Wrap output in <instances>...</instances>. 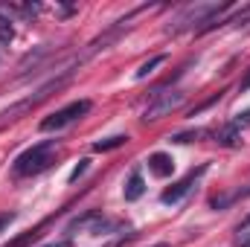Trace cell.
Returning <instances> with one entry per match:
<instances>
[{
	"label": "cell",
	"mask_w": 250,
	"mask_h": 247,
	"mask_svg": "<svg viewBox=\"0 0 250 247\" xmlns=\"http://www.w3.org/2000/svg\"><path fill=\"white\" fill-rule=\"evenodd\" d=\"M53 154H56V140H44V143L26 148V151L15 160V175L26 178V175H38V172H44V169L53 163Z\"/></svg>",
	"instance_id": "cell-1"
},
{
	"label": "cell",
	"mask_w": 250,
	"mask_h": 247,
	"mask_svg": "<svg viewBox=\"0 0 250 247\" xmlns=\"http://www.w3.org/2000/svg\"><path fill=\"white\" fill-rule=\"evenodd\" d=\"M227 9H230V3H192V6H187V9L172 21L169 32H181V29H189V26H195V23H201V29H204V23H207L209 18H215V15H221V12H227Z\"/></svg>",
	"instance_id": "cell-2"
},
{
	"label": "cell",
	"mask_w": 250,
	"mask_h": 247,
	"mask_svg": "<svg viewBox=\"0 0 250 247\" xmlns=\"http://www.w3.org/2000/svg\"><path fill=\"white\" fill-rule=\"evenodd\" d=\"M181 105H184V93H181V90H157L154 99L148 102V108L143 111V123L163 120V117H169L172 111H178Z\"/></svg>",
	"instance_id": "cell-3"
},
{
	"label": "cell",
	"mask_w": 250,
	"mask_h": 247,
	"mask_svg": "<svg viewBox=\"0 0 250 247\" xmlns=\"http://www.w3.org/2000/svg\"><path fill=\"white\" fill-rule=\"evenodd\" d=\"M87 111H90V99L70 102V105H64L62 111H56V114H50L47 120H41V131H62L64 125H70V123H76V120H82Z\"/></svg>",
	"instance_id": "cell-4"
},
{
	"label": "cell",
	"mask_w": 250,
	"mask_h": 247,
	"mask_svg": "<svg viewBox=\"0 0 250 247\" xmlns=\"http://www.w3.org/2000/svg\"><path fill=\"white\" fill-rule=\"evenodd\" d=\"M204 172H207V166H198V169H192L187 178H181V181H178L175 186H169V189H166V192L160 195V201H163V204H178V201H181V198L187 195L189 189L195 186V181H198V178H201Z\"/></svg>",
	"instance_id": "cell-5"
},
{
	"label": "cell",
	"mask_w": 250,
	"mask_h": 247,
	"mask_svg": "<svg viewBox=\"0 0 250 247\" xmlns=\"http://www.w3.org/2000/svg\"><path fill=\"white\" fill-rule=\"evenodd\" d=\"M148 172L154 178H169L175 172V160L163 151H154V154H148Z\"/></svg>",
	"instance_id": "cell-6"
},
{
	"label": "cell",
	"mask_w": 250,
	"mask_h": 247,
	"mask_svg": "<svg viewBox=\"0 0 250 247\" xmlns=\"http://www.w3.org/2000/svg\"><path fill=\"white\" fill-rule=\"evenodd\" d=\"M215 140L221 143V145H227V148H233V145H239V140H242V131L236 128V125H224L221 131H215Z\"/></svg>",
	"instance_id": "cell-7"
},
{
	"label": "cell",
	"mask_w": 250,
	"mask_h": 247,
	"mask_svg": "<svg viewBox=\"0 0 250 247\" xmlns=\"http://www.w3.org/2000/svg\"><path fill=\"white\" fill-rule=\"evenodd\" d=\"M143 192H146V181H143L140 175H131L128 184H125V189H123L125 201H137V198H143Z\"/></svg>",
	"instance_id": "cell-8"
},
{
	"label": "cell",
	"mask_w": 250,
	"mask_h": 247,
	"mask_svg": "<svg viewBox=\"0 0 250 247\" xmlns=\"http://www.w3.org/2000/svg\"><path fill=\"white\" fill-rule=\"evenodd\" d=\"M125 143H128V137L117 134V137H108V140H96L93 143V151H114V148H120Z\"/></svg>",
	"instance_id": "cell-9"
},
{
	"label": "cell",
	"mask_w": 250,
	"mask_h": 247,
	"mask_svg": "<svg viewBox=\"0 0 250 247\" xmlns=\"http://www.w3.org/2000/svg\"><path fill=\"white\" fill-rule=\"evenodd\" d=\"M163 62H166V56L160 53V56H154V59H148L146 64H140V70H137L134 76H137V79H146V76H151V73H154V67H160Z\"/></svg>",
	"instance_id": "cell-10"
},
{
	"label": "cell",
	"mask_w": 250,
	"mask_h": 247,
	"mask_svg": "<svg viewBox=\"0 0 250 247\" xmlns=\"http://www.w3.org/2000/svg\"><path fill=\"white\" fill-rule=\"evenodd\" d=\"M207 131L204 128H195V131H184V134H175L172 137V143H192V140H198V137H204Z\"/></svg>",
	"instance_id": "cell-11"
},
{
	"label": "cell",
	"mask_w": 250,
	"mask_h": 247,
	"mask_svg": "<svg viewBox=\"0 0 250 247\" xmlns=\"http://www.w3.org/2000/svg\"><path fill=\"white\" fill-rule=\"evenodd\" d=\"M12 38H15V29H12V23H9V21H0V41H3V44H9Z\"/></svg>",
	"instance_id": "cell-12"
},
{
	"label": "cell",
	"mask_w": 250,
	"mask_h": 247,
	"mask_svg": "<svg viewBox=\"0 0 250 247\" xmlns=\"http://www.w3.org/2000/svg\"><path fill=\"white\" fill-rule=\"evenodd\" d=\"M84 172H87V160H82V163H79V166H76V169L70 172V178H67V181H70V184H76V181H79V178H82Z\"/></svg>",
	"instance_id": "cell-13"
},
{
	"label": "cell",
	"mask_w": 250,
	"mask_h": 247,
	"mask_svg": "<svg viewBox=\"0 0 250 247\" xmlns=\"http://www.w3.org/2000/svg\"><path fill=\"white\" fill-rule=\"evenodd\" d=\"M236 128H245V125H250V108L248 111H242V114H236Z\"/></svg>",
	"instance_id": "cell-14"
},
{
	"label": "cell",
	"mask_w": 250,
	"mask_h": 247,
	"mask_svg": "<svg viewBox=\"0 0 250 247\" xmlns=\"http://www.w3.org/2000/svg\"><path fill=\"white\" fill-rule=\"evenodd\" d=\"M12 221H15V212H3V215H0V230H6Z\"/></svg>",
	"instance_id": "cell-15"
},
{
	"label": "cell",
	"mask_w": 250,
	"mask_h": 247,
	"mask_svg": "<svg viewBox=\"0 0 250 247\" xmlns=\"http://www.w3.org/2000/svg\"><path fill=\"white\" fill-rule=\"evenodd\" d=\"M239 90H242V93H245V90H250V70L245 73V79L239 82Z\"/></svg>",
	"instance_id": "cell-16"
},
{
	"label": "cell",
	"mask_w": 250,
	"mask_h": 247,
	"mask_svg": "<svg viewBox=\"0 0 250 247\" xmlns=\"http://www.w3.org/2000/svg\"><path fill=\"white\" fill-rule=\"evenodd\" d=\"M236 247H250V233H242L239 242H236Z\"/></svg>",
	"instance_id": "cell-17"
},
{
	"label": "cell",
	"mask_w": 250,
	"mask_h": 247,
	"mask_svg": "<svg viewBox=\"0 0 250 247\" xmlns=\"http://www.w3.org/2000/svg\"><path fill=\"white\" fill-rule=\"evenodd\" d=\"M47 247H73L70 242H53V245H47Z\"/></svg>",
	"instance_id": "cell-18"
},
{
	"label": "cell",
	"mask_w": 250,
	"mask_h": 247,
	"mask_svg": "<svg viewBox=\"0 0 250 247\" xmlns=\"http://www.w3.org/2000/svg\"><path fill=\"white\" fill-rule=\"evenodd\" d=\"M248 227H250V215L245 218V221H242V227H239V230H248Z\"/></svg>",
	"instance_id": "cell-19"
},
{
	"label": "cell",
	"mask_w": 250,
	"mask_h": 247,
	"mask_svg": "<svg viewBox=\"0 0 250 247\" xmlns=\"http://www.w3.org/2000/svg\"><path fill=\"white\" fill-rule=\"evenodd\" d=\"M151 247H169V245H166V242H160V245H151Z\"/></svg>",
	"instance_id": "cell-20"
},
{
	"label": "cell",
	"mask_w": 250,
	"mask_h": 247,
	"mask_svg": "<svg viewBox=\"0 0 250 247\" xmlns=\"http://www.w3.org/2000/svg\"><path fill=\"white\" fill-rule=\"evenodd\" d=\"M248 195H250V189H248Z\"/></svg>",
	"instance_id": "cell-21"
}]
</instances>
